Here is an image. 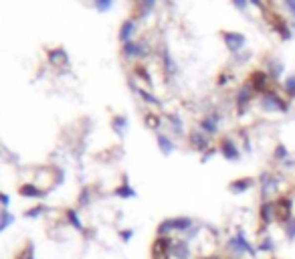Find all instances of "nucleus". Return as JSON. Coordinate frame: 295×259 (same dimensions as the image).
<instances>
[{"instance_id": "f257e3e1", "label": "nucleus", "mask_w": 295, "mask_h": 259, "mask_svg": "<svg viewBox=\"0 0 295 259\" xmlns=\"http://www.w3.org/2000/svg\"><path fill=\"white\" fill-rule=\"evenodd\" d=\"M224 251L228 253V257H234V259H243V257L257 259L259 257L257 245L247 237V231L243 227H237L234 233L224 237Z\"/></svg>"}, {"instance_id": "f03ea898", "label": "nucleus", "mask_w": 295, "mask_h": 259, "mask_svg": "<svg viewBox=\"0 0 295 259\" xmlns=\"http://www.w3.org/2000/svg\"><path fill=\"white\" fill-rule=\"evenodd\" d=\"M259 192H261V201H273L281 194V174L271 172V170H263L257 176Z\"/></svg>"}, {"instance_id": "7ed1b4c3", "label": "nucleus", "mask_w": 295, "mask_h": 259, "mask_svg": "<svg viewBox=\"0 0 295 259\" xmlns=\"http://www.w3.org/2000/svg\"><path fill=\"white\" fill-rule=\"evenodd\" d=\"M259 106H261L263 112H267V114H289L291 100H287L283 93H277L275 87H273L267 93L259 95Z\"/></svg>"}, {"instance_id": "20e7f679", "label": "nucleus", "mask_w": 295, "mask_h": 259, "mask_svg": "<svg viewBox=\"0 0 295 259\" xmlns=\"http://www.w3.org/2000/svg\"><path fill=\"white\" fill-rule=\"evenodd\" d=\"M273 201H275V223L283 227L291 217H295V199L289 192H281Z\"/></svg>"}, {"instance_id": "39448f33", "label": "nucleus", "mask_w": 295, "mask_h": 259, "mask_svg": "<svg viewBox=\"0 0 295 259\" xmlns=\"http://www.w3.org/2000/svg\"><path fill=\"white\" fill-rule=\"evenodd\" d=\"M221 39H222L226 51L230 53V57L241 55V53L245 51L247 43H249L247 35H243V32H239V30H224V28H222V30H221Z\"/></svg>"}, {"instance_id": "423d86ee", "label": "nucleus", "mask_w": 295, "mask_h": 259, "mask_svg": "<svg viewBox=\"0 0 295 259\" xmlns=\"http://www.w3.org/2000/svg\"><path fill=\"white\" fill-rule=\"evenodd\" d=\"M257 217H259V229H257V235H267L269 229L275 223V201H261L259 203V211H257Z\"/></svg>"}, {"instance_id": "0eeeda50", "label": "nucleus", "mask_w": 295, "mask_h": 259, "mask_svg": "<svg viewBox=\"0 0 295 259\" xmlns=\"http://www.w3.org/2000/svg\"><path fill=\"white\" fill-rule=\"evenodd\" d=\"M222 120H224V116H222L219 110H213V112H209L206 116H202V118L198 120V130H200L202 134L209 136V138H217L219 132H221Z\"/></svg>"}, {"instance_id": "6e6552de", "label": "nucleus", "mask_w": 295, "mask_h": 259, "mask_svg": "<svg viewBox=\"0 0 295 259\" xmlns=\"http://www.w3.org/2000/svg\"><path fill=\"white\" fill-rule=\"evenodd\" d=\"M245 83L255 91V95H263V93H267L269 89H273V81L269 79V75H267V71H265V69H253Z\"/></svg>"}, {"instance_id": "1a4fd4ad", "label": "nucleus", "mask_w": 295, "mask_h": 259, "mask_svg": "<svg viewBox=\"0 0 295 259\" xmlns=\"http://www.w3.org/2000/svg\"><path fill=\"white\" fill-rule=\"evenodd\" d=\"M217 148H219V154H221L226 162H239L241 156H243L241 146L237 144V140L230 138V136H222V138L217 142Z\"/></svg>"}, {"instance_id": "9d476101", "label": "nucleus", "mask_w": 295, "mask_h": 259, "mask_svg": "<svg viewBox=\"0 0 295 259\" xmlns=\"http://www.w3.org/2000/svg\"><path fill=\"white\" fill-rule=\"evenodd\" d=\"M253 100H255V91L247 83H243L237 89V93H234V110H237V116L239 118H243L247 114V110L251 108Z\"/></svg>"}, {"instance_id": "9b49d317", "label": "nucleus", "mask_w": 295, "mask_h": 259, "mask_svg": "<svg viewBox=\"0 0 295 259\" xmlns=\"http://www.w3.org/2000/svg\"><path fill=\"white\" fill-rule=\"evenodd\" d=\"M188 142H190V148L196 150V152H200V154H204L209 148L215 146V144H213V138H209L206 134H202L198 128H196V130H190V132H188Z\"/></svg>"}, {"instance_id": "f8f14e48", "label": "nucleus", "mask_w": 295, "mask_h": 259, "mask_svg": "<svg viewBox=\"0 0 295 259\" xmlns=\"http://www.w3.org/2000/svg\"><path fill=\"white\" fill-rule=\"evenodd\" d=\"M170 257L172 259H192V243L184 237H174Z\"/></svg>"}, {"instance_id": "ddd939ff", "label": "nucleus", "mask_w": 295, "mask_h": 259, "mask_svg": "<svg viewBox=\"0 0 295 259\" xmlns=\"http://www.w3.org/2000/svg\"><path fill=\"white\" fill-rule=\"evenodd\" d=\"M257 186V178L255 176H239V178H234L228 182V192L230 194H245L249 190H253Z\"/></svg>"}, {"instance_id": "4468645a", "label": "nucleus", "mask_w": 295, "mask_h": 259, "mask_svg": "<svg viewBox=\"0 0 295 259\" xmlns=\"http://www.w3.org/2000/svg\"><path fill=\"white\" fill-rule=\"evenodd\" d=\"M265 71H267V75H269V79H271L273 83H277V81L283 77L285 65H283V61H279L277 57H269L267 63H265Z\"/></svg>"}, {"instance_id": "2eb2a0df", "label": "nucleus", "mask_w": 295, "mask_h": 259, "mask_svg": "<svg viewBox=\"0 0 295 259\" xmlns=\"http://www.w3.org/2000/svg\"><path fill=\"white\" fill-rule=\"evenodd\" d=\"M257 245V251L263 253V255H269V257H275V251H277V243L275 239L267 233V235H261L259 241L255 243Z\"/></svg>"}, {"instance_id": "dca6fc26", "label": "nucleus", "mask_w": 295, "mask_h": 259, "mask_svg": "<svg viewBox=\"0 0 295 259\" xmlns=\"http://www.w3.org/2000/svg\"><path fill=\"white\" fill-rule=\"evenodd\" d=\"M273 28H275V32L279 35L281 41H291V39H293V30L289 28L287 20H285L281 14H275V16H273Z\"/></svg>"}, {"instance_id": "f3484780", "label": "nucleus", "mask_w": 295, "mask_h": 259, "mask_svg": "<svg viewBox=\"0 0 295 259\" xmlns=\"http://www.w3.org/2000/svg\"><path fill=\"white\" fill-rule=\"evenodd\" d=\"M166 122L170 124V128H172V132H174L176 136H184V134H186V128H184V122H182V118H180L178 114H166Z\"/></svg>"}, {"instance_id": "a211bd4d", "label": "nucleus", "mask_w": 295, "mask_h": 259, "mask_svg": "<svg viewBox=\"0 0 295 259\" xmlns=\"http://www.w3.org/2000/svg\"><path fill=\"white\" fill-rule=\"evenodd\" d=\"M156 140H158V148H160V152H162L164 156H170V154L176 150V144H174V140H172L170 136H166V134L158 132Z\"/></svg>"}, {"instance_id": "6ab92c4d", "label": "nucleus", "mask_w": 295, "mask_h": 259, "mask_svg": "<svg viewBox=\"0 0 295 259\" xmlns=\"http://www.w3.org/2000/svg\"><path fill=\"white\" fill-rule=\"evenodd\" d=\"M291 158V152L289 148L283 144V142H277L275 148H273V160L277 162V164H285V162Z\"/></svg>"}, {"instance_id": "aec40b11", "label": "nucleus", "mask_w": 295, "mask_h": 259, "mask_svg": "<svg viewBox=\"0 0 295 259\" xmlns=\"http://www.w3.org/2000/svg\"><path fill=\"white\" fill-rule=\"evenodd\" d=\"M162 57H164V69H166V73H168V75H176V73H178V65H176V61L172 59V55H170L168 47L164 49Z\"/></svg>"}, {"instance_id": "412c9836", "label": "nucleus", "mask_w": 295, "mask_h": 259, "mask_svg": "<svg viewBox=\"0 0 295 259\" xmlns=\"http://www.w3.org/2000/svg\"><path fill=\"white\" fill-rule=\"evenodd\" d=\"M283 93L287 100H295V73H291L283 79Z\"/></svg>"}, {"instance_id": "4be33fe9", "label": "nucleus", "mask_w": 295, "mask_h": 259, "mask_svg": "<svg viewBox=\"0 0 295 259\" xmlns=\"http://www.w3.org/2000/svg\"><path fill=\"white\" fill-rule=\"evenodd\" d=\"M281 229H283L285 239H287L289 243H293V241H295V217H291V219L281 227Z\"/></svg>"}, {"instance_id": "5701e85b", "label": "nucleus", "mask_w": 295, "mask_h": 259, "mask_svg": "<svg viewBox=\"0 0 295 259\" xmlns=\"http://www.w3.org/2000/svg\"><path fill=\"white\" fill-rule=\"evenodd\" d=\"M241 150L245 154H251L253 152V142H251V136L247 130H241Z\"/></svg>"}, {"instance_id": "b1692460", "label": "nucleus", "mask_w": 295, "mask_h": 259, "mask_svg": "<svg viewBox=\"0 0 295 259\" xmlns=\"http://www.w3.org/2000/svg\"><path fill=\"white\" fill-rule=\"evenodd\" d=\"M162 124V118L158 114H146V126L152 128V130H158Z\"/></svg>"}, {"instance_id": "393cba45", "label": "nucleus", "mask_w": 295, "mask_h": 259, "mask_svg": "<svg viewBox=\"0 0 295 259\" xmlns=\"http://www.w3.org/2000/svg\"><path fill=\"white\" fill-rule=\"evenodd\" d=\"M230 81H232V73H230L228 69H224V71L219 73V77H217V87H226Z\"/></svg>"}, {"instance_id": "a878e982", "label": "nucleus", "mask_w": 295, "mask_h": 259, "mask_svg": "<svg viewBox=\"0 0 295 259\" xmlns=\"http://www.w3.org/2000/svg\"><path fill=\"white\" fill-rule=\"evenodd\" d=\"M230 4L234 6V8H237L239 12H245L251 4H249V0H230Z\"/></svg>"}, {"instance_id": "bb28decb", "label": "nucleus", "mask_w": 295, "mask_h": 259, "mask_svg": "<svg viewBox=\"0 0 295 259\" xmlns=\"http://www.w3.org/2000/svg\"><path fill=\"white\" fill-rule=\"evenodd\" d=\"M215 154H219V148H217V144L213 146V148H209V150H206L204 154H202V158H200V162H202V164H206V162H209Z\"/></svg>"}, {"instance_id": "cd10ccee", "label": "nucleus", "mask_w": 295, "mask_h": 259, "mask_svg": "<svg viewBox=\"0 0 295 259\" xmlns=\"http://www.w3.org/2000/svg\"><path fill=\"white\" fill-rule=\"evenodd\" d=\"M232 59H234V63H237V65H243V63H247V61L251 59V51H243L241 55L232 57Z\"/></svg>"}, {"instance_id": "c85d7f7f", "label": "nucleus", "mask_w": 295, "mask_h": 259, "mask_svg": "<svg viewBox=\"0 0 295 259\" xmlns=\"http://www.w3.org/2000/svg\"><path fill=\"white\" fill-rule=\"evenodd\" d=\"M283 4H285V8L289 10V14L295 18V0H283Z\"/></svg>"}, {"instance_id": "c756f323", "label": "nucleus", "mask_w": 295, "mask_h": 259, "mask_svg": "<svg viewBox=\"0 0 295 259\" xmlns=\"http://www.w3.org/2000/svg\"><path fill=\"white\" fill-rule=\"evenodd\" d=\"M249 4H253L255 8H259V10H267V6H265V2H263V0H249Z\"/></svg>"}, {"instance_id": "7c9ffc66", "label": "nucleus", "mask_w": 295, "mask_h": 259, "mask_svg": "<svg viewBox=\"0 0 295 259\" xmlns=\"http://www.w3.org/2000/svg\"><path fill=\"white\" fill-rule=\"evenodd\" d=\"M198 259H224V257H221V255H217V253H206V255H200Z\"/></svg>"}, {"instance_id": "2f4dec72", "label": "nucleus", "mask_w": 295, "mask_h": 259, "mask_svg": "<svg viewBox=\"0 0 295 259\" xmlns=\"http://www.w3.org/2000/svg\"><path fill=\"white\" fill-rule=\"evenodd\" d=\"M224 259H234V257H224Z\"/></svg>"}, {"instance_id": "473e14b6", "label": "nucleus", "mask_w": 295, "mask_h": 259, "mask_svg": "<svg viewBox=\"0 0 295 259\" xmlns=\"http://www.w3.org/2000/svg\"><path fill=\"white\" fill-rule=\"evenodd\" d=\"M271 259H279V257H271Z\"/></svg>"}]
</instances>
